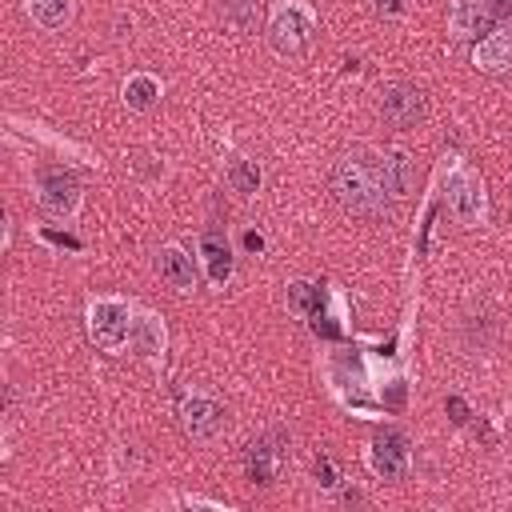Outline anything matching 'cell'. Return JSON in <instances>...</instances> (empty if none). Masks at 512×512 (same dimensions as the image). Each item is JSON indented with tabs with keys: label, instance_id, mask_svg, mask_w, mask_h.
Returning a JSON list of instances; mask_svg holds the SVG:
<instances>
[{
	"label": "cell",
	"instance_id": "6da1fadb",
	"mask_svg": "<svg viewBox=\"0 0 512 512\" xmlns=\"http://www.w3.org/2000/svg\"><path fill=\"white\" fill-rule=\"evenodd\" d=\"M332 188H336L340 204L360 212V216H380V212H388V200H392L388 188H384V176H380L376 148L344 152L336 172H332Z\"/></svg>",
	"mask_w": 512,
	"mask_h": 512
},
{
	"label": "cell",
	"instance_id": "7a4b0ae2",
	"mask_svg": "<svg viewBox=\"0 0 512 512\" xmlns=\"http://www.w3.org/2000/svg\"><path fill=\"white\" fill-rule=\"evenodd\" d=\"M312 28H316L312 12L304 4H296V0H288L268 20V48L276 56H300L308 48V40H312Z\"/></svg>",
	"mask_w": 512,
	"mask_h": 512
},
{
	"label": "cell",
	"instance_id": "3957f363",
	"mask_svg": "<svg viewBox=\"0 0 512 512\" xmlns=\"http://www.w3.org/2000/svg\"><path fill=\"white\" fill-rule=\"evenodd\" d=\"M88 336L104 352H120L132 336V308L124 300H92L88 308Z\"/></svg>",
	"mask_w": 512,
	"mask_h": 512
},
{
	"label": "cell",
	"instance_id": "277c9868",
	"mask_svg": "<svg viewBox=\"0 0 512 512\" xmlns=\"http://www.w3.org/2000/svg\"><path fill=\"white\" fill-rule=\"evenodd\" d=\"M380 116L392 124V128H416L424 116H428V100L416 84H384L380 88Z\"/></svg>",
	"mask_w": 512,
	"mask_h": 512
},
{
	"label": "cell",
	"instance_id": "5b68a950",
	"mask_svg": "<svg viewBox=\"0 0 512 512\" xmlns=\"http://www.w3.org/2000/svg\"><path fill=\"white\" fill-rule=\"evenodd\" d=\"M444 200H448V212H452L464 228L484 224V184H480L472 172H452V176L444 180Z\"/></svg>",
	"mask_w": 512,
	"mask_h": 512
},
{
	"label": "cell",
	"instance_id": "8992f818",
	"mask_svg": "<svg viewBox=\"0 0 512 512\" xmlns=\"http://www.w3.org/2000/svg\"><path fill=\"white\" fill-rule=\"evenodd\" d=\"M408 464H412V452H408V440L400 432H380L368 444V468L380 480H404L408 476Z\"/></svg>",
	"mask_w": 512,
	"mask_h": 512
},
{
	"label": "cell",
	"instance_id": "52a82bcc",
	"mask_svg": "<svg viewBox=\"0 0 512 512\" xmlns=\"http://www.w3.org/2000/svg\"><path fill=\"white\" fill-rule=\"evenodd\" d=\"M36 200L52 216H76V208H80V184L72 176H64V172H40Z\"/></svg>",
	"mask_w": 512,
	"mask_h": 512
},
{
	"label": "cell",
	"instance_id": "ba28073f",
	"mask_svg": "<svg viewBox=\"0 0 512 512\" xmlns=\"http://www.w3.org/2000/svg\"><path fill=\"white\" fill-rule=\"evenodd\" d=\"M180 420H184V432L192 440H212L224 432V408L212 400V396H184L180 404Z\"/></svg>",
	"mask_w": 512,
	"mask_h": 512
},
{
	"label": "cell",
	"instance_id": "9c48e42d",
	"mask_svg": "<svg viewBox=\"0 0 512 512\" xmlns=\"http://www.w3.org/2000/svg\"><path fill=\"white\" fill-rule=\"evenodd\" d=\"M448 28L456 40H484L492 28H496V12L488 0H456L452 4V16H448Z\"/></svg>",
	"mask_w": 512,
	"mask_h": 512
},
{
	"label": "cell",
	"instance_id": "30bf717a",
	"mask_svg": "<svg viewBox=\"0 0 512 512\" xmlns=\"http://www.w3.org/2000/svg\"><path fill=\"white\" fill-rule=\"evenodd\" d=\"M284 464V432H264L248 444V476L256 484H276Z\"/></svg>",
	"mask_w": 512,
	"mask_h": 512
},
{
	"label": "cell",
	"instance_id": "8fae6325",
	"mask_svg": "<svg viewBox=\"0 0 512 512\" xmlns=\"http://www.w3.org/2000/svg\"><path fill=\"white\" fill-rule=\"evenodd\" d=\"M472 64H476L480 72H512V20L500 24V28H492V32L476 44Z\"/></svg>",
	"mask_w": 512,
	"mask_h": 512
},
{
	"label": "cell",
	"instance_id": "7c38bea8",
	"mask_svg": "<svg viewBox=\"0 0 512 512\" xmlns=\"http://www.w3.org/2000/svg\"><path fill=\"white\" fill-rule=\"evenodd\" d=\"M156 272H160V280H164L168 288H176V292H192V288H196L192 256H188L184 248H176V244H164V248L156 252Z\"/></svg>",
	"mask_w": 512,
	"mask_h": 512
},
{
	"label": "cell",
	"instance_id": "4fadbf2b",
	"mask_svg": "<svg viewBox=\"0 0 512 512\" xmlns=\"http://www.w3.org/2000/svg\"><path fill=\"white\" fill-rule=\"evenodd\" d=\"M376 156H380V176H384V188H388V196L392 200H400V196H408V188H412V160H408V152L404 148H376Z\"/></svg>",
	"mask_w": 512,
	"mask_h": 512
},
{
	"label": "cell",
	"instance_id": "5bb4252c",
	"mask_svg": "<svg viewBox=\"0 0 512 512\" xmlns=\"http://www.w3.org/2000/svg\"><path fill=\"white\" fill-rule=\"evenodd\" d=\"M200 256H204V268H208V280L212 284H228L232 280V252L220 236H204L200 240Z\"/></svg>",
	"mask_w": 512,
	"mask_h": 512
},
{
	"label": "cell",
	"instance_id": "9a60e30c",
	"mask_svg": "<svg viewBox=\"0 0 512 512\" xmlns=\"http://www.w3.org/2000/svg\"><path fill=\"white\" fill-rule=\"evenodd\" d=\"M128 344L140 352V356H160L164 352V324L156 320V316H136L132 320V336H128Z\"/></svg>",
	"mask_w": 512,
	"mask_h": 512
},
{
	"label": "cell",
	"instance_id": "2e32d148",
	"mask_svg": "<svg viewBox=\"0 0 512 512\" xmlns=\"http://www.w3.org/2000/svg\"><path fill=\"white\" fill-rule=\"evenodd\" d=\"M156 100H160V80L156 76L136 72V76L124 80V104L132 112H148V108H156Z\"/></svg>",
	"mask_w": 512,
	"mask_h": 512
},
{
	"label": "cell",
	"instance_id": "e0dca14e",
	"mask_svg": "<svg viewBox=\"0 0 512 512\" xmlns=\"http://www.w3.org/2000/svg\"><path fill=\"white\" fill-rule=\"evenodd\" d=\"M28 12L40 28H64L72 16V0H28Z\"/></svg>",
	"mask_w": 512,
	"mask_h": 512
},
{
	"label": "cell",
	"instance_id": "ac0fdd59",
	"mask_svg": "<svg viewBox=\"0 0 512 512\" xmlns=\"http://www.w3.org/2000/svg\"><path fill=\"white\" fill-rule=\"evenodd\" d=\"M288 308L296 316H316L320 312V288L308 284V280H292L288 284Z\"/></svg>",
	"mask_w": 512,
	"mask_h": 512
},
{
	"label": "cell",
	"instance_id": "d6986e66",
	"mask_svg": "<svg viewBox=\"0 0 512 512\" xmlns=\"http://www.w3.org/2000/svg\"><path fill=\"white\" fill-rule=\"evenodd\" d=\"M228 184H232V192L252 196L260 188V164L256 160H232L228 164Z\"/></svg>",
	"mask_w": 512,
	"mask_h": 512
},
{
	"label": "cell",
	"instance_id": "ffe728a7",
	"mask_svg": "<svg viewBox=\"0 0 512 512\" xmlns=\"http://www.w3.org/2000/svg\"><path fill=\"white\" fill-rule=\"evenodd\" d=\"M376 12H388V16H400V12H404V0H376Z\"/></svg>",
	"mask_w": 512,
	"mask_h": 512
},
{
	"label": "cell",
	"instance_id": "44dd1931",
	"mask_svg": "<svg viewBox=\"0 0 512 512\" xmlns=\"http://www.w3.org/2000/svg\"><path fill=\"white\" fill-rule=\"evenodd\" d=\"M488 4H492L496 16H508V20H512V0H488Z\"/></svg>",
	"mask_w": 512,
	"mask_h": 512
}]
</instances>
